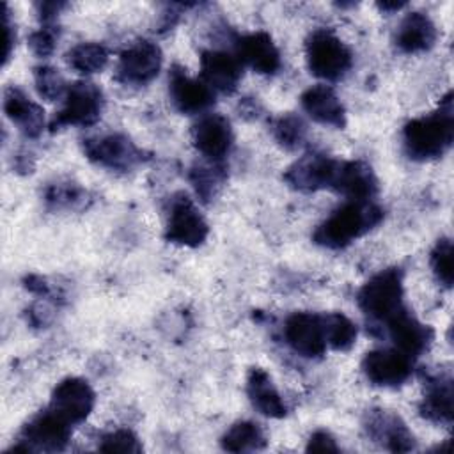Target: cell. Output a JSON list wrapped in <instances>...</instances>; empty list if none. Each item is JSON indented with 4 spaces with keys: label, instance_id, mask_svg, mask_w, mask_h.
<instances>
[{
    "label": "cell",
    "instance_id": "cell-15",
    "mask_svg": "<svg viewBox=\"0 0 454 454\" xmlns=\"http://www.w3.org/2000/svg\"><path fill=\"white\" fill-rule=\"evenodd\" d=\"M385 323H387L390 339L395 344V349L403 351L410 358L422 355L433 340L431 326L420 323L406 307H403Z\"/></svg>",
    "mask_w": 454,
    "mask_h": 454
},
{
    "label": "cell",
    "instance_id": "cell-4",
    "mask_svg": "<svg viewBox=\"0 0 454 454\" xmlns=\"http://www.w3.org/2000/svg\"><path fill=\"white\" fill-rule=\"evenodd\" d=\"M305 57L310 73L325 80L342 78L351 64V50L333 32L319 28L314 30L305 43Z\"/></svg>",
    "mask_w": 454,
    "mask_h": 454
},
{
    "label": "cell",
    "instance_id": "cell-5",
    "mask_svg": "<svg viewBox=\"0 0 454 454\" xmlns=\"http://www.w3.org/2000/svg\"><path fill=\"white\" fill-rule=\"evenodd\" d=\"M103 110V92L92 82H74L67 87L64 105L51 119V131L64 126H90Z\"/></svg>",
    "mask_w": 454,
    "mask_h": 454
},
{
    "label": "cell",
    "instance_id": "cell-8",
    "mask_svg": "<svg viewBox=\"0 0 454 454\" xmlns=\"http://www.w3.org/2000/svg\"><path fill=\"white\" fill-rule=\"evenodd\" d=\"M87 158L110 170H129L144 161V153L121 133H110L83 140Z\"/></svg>",
    "mask_w": 454,
    "mask_h": 454
},
{
    "label": "cell",
    "instance_id": "cell-38",
    "mask_svg": "<svg viewBox=\"0 0 454 454\" xmlns=\"http://www.w3.org/2000/svg\"><path fill=\"white\" fill-rule=\"evenodd\" d=\"M4 9V30H5V50H4V62H7V59H9V55H11V48H12V44H14V39L16 37H12L11 35V32H12V25H11V21H9V9H7V5H4L2 7Z\"/></svg>",
    "mask_w": 454,
    "mask_h": 454
},
{
    "label": "cell",
    "instance_id": "cell-37",
    "mask_svg": "<svg viewBox=\"0 0 454 454\" xmlns=\"http://www.w3.org/2000/svg\"><path fill=\"white\" fill-rule=\"evenodd\" d=\"M67 4L64 2H41L37 4V12H39V18L44 21V23H50Z\"/></svg>",
    "mask_w": 454,
    "mask_h": 454
},
{
    "label": "cell",
    "instance_id": "cell-27",
    "mask_svg": "<svg viewBox=\"0 0 454 454\" xmlns=\"http://www.w3.org/2000/svg\"><path fill=\"white\" fill-rule=\"evenodd\" d=\"M323 317V330L326 346L346 351L349 349L356 340V325L340 312H330L321 316Z\"/></svg>",
    "mask_w": 454,
    "mask_h": 454
},
{
    "label": "cell",
    "instance_id": "cell-14",
    "mask_svg": "<svg viewBox=\"0 0 454 454\" xmlns=\"http://www.w3.org/2000/svg\"><path fill=\"white\" fill-rule=\"evenodd\" d=\"M195 149L211 161H222L229 153L234 135L227 117L220 114H207L192 129Z\"/></svg>",
    "mask_w": 454,
    "mask_h": 454
},
{
    "label": "cell",
    "instance_id": "cell-13",
    "mask_svg": "<svg viewBox=\"0 0 454 454\" xmlns=\"http://www.w3.org/2000/svg\"><path fill=\"white\" fill-rule=\"evenodd\" d=\"M337 160L321 153H307L286 170L284 179L294 190L316 192L330 188Z\"/></svg>",
    "mask_w": 454,
    "mask_h": 454
},
{
    "label": "cell",
    "instance_id": "cell-9",
    "mask_svg": "<svg viewBox=\"0 0 454 454\" xmlns=\"http://www.w3.org/2000/svg\"><path fill=\"white\" fill-rule=\"evenodd\" d=\"M284 339L303 358H319L326 351L323 317L312 312H294L286 319Z\"/></svg>",
    "mask_w": 454,
    "mask_h": 454
},
{
    "label": "cell",
    "instance_id": "cell-35",
    "mask_svg": "<svg viewBox=\"0 0 454 454\" xmlns=\"http://www.w3.org/2000/svg\"><path fill=\"white\" fill-rule=\"evenodd\" d=\"M83 199V192L76 184H51L46 192V200L57 207H69Z\"/></svg>",
    "mask_w": 454,
    "mask_h": 454
},
{
    "label": "cell",
    "instance_id": "cell-30",
    "mask_svg": "<svg viewBox=\"0 0 454 454\" xmlns=\"http://www.w3.org/2000/svg\"><path fill=\"white\" fill-rule=\"evenodd\" d=\"M307 135V126L301 117L294 114H286L278 117L273 124V137L275 140L286 149H296L303 144Z\"/></svg>",
    "mask_w": 454,
    "mask_h": 454
},
{
    "label": "cell",
    "instance_id": "cell-36",
    "mask_svg": "<svg viewBox=\"0 0 454 454\" xmlns=\"http://www.w3.org/2000/svg\"><path fill=\"white\" fill-rule=\"evenodd\" d=\"M309 452H337L339 447L335 438L328 431H316L310 434L307 443Z\"/></svg>",
    "mask_w": 454,
    "mask_h": 454
},
{
    "label": "cell",
    "instance_id": "cell-3",
    "mask_svg": "<svg viewBox=\"0 0 454 454\" xmlns=\"http://www.w3.org/2000/svg\"><path fill=\"white\" fill-rule=\"evenodd\" d=\"M403 271L401 268H387L371 277L358 291V307L378 321L390 319L403 305Z\"/></svg>",
    "mask_w": 454,
    "mask_h": 454
},
{
    "label": "cell",
    "instance_id": "cell-20",
    "mask_svg": "<svg viewBox=\"0 0 454 454\" xmlns=\"http://www.w3.org/2000/svg\"><path fill=\"white\" fill-rule=\"evenodd\" d=\"M365 429L376 442L385 443V447L394 452H406L415 445L413 434L408 431L404 422L385 410H371L367 413Z\"/></svg>",
    "mask_w": 454,
    "mask_h": 454
},
{
    "label": "cell",
    "instance_id": "cell-6",
    "mask_svg": "<svg viewBox=\"0 0 454 454\" xmlns=\"http://www.w3.org/2000/svg\"><path fill=\"white\" fill-rule=\"evenodd\" d=\"M209 227L186 193H177L170 200L165 239L181 247H199L206 241Z\"/></svg>",
    "mask_w": 454,
    "mask_h": 454
},
{
    "label": "cell",
    "instance_id": "cell-24",
    "mask_svg": "<svg viewBox=\"0 0 454 454\" xmlns=\"http://www.w3.org/2000/svg\"><path fill=\"white\" fill-rule=\"evenodd\" d=\"M436 41V27L424 12H410L403 18L395 32V44L404 53H420Z\"/></svg>",
    "mask_w": 454,
    "mask_h": 454
},
{
    "label": "cell",
    "instance_id": "cell-39",
    "mask_svg": "<svg viewBox=\"0 0 454 454\" xmlns=\"http://www.w3.org/2000/svg\"><path fill=\"white\" fill-rule=\"evenodd\" d=\"M378 7L383 11H399L401 7H404V2H383L378 4Z\"/></svg>",
    "mask_w": 454,
    "mask_h": 454
},
{
    "label": "cell",
    "instance_id": "cell-31",
    "mask_svg": "<svg viewBox=\"0 0 454 454\" xmlns=\"http://www.w3.org/2000/svg\"><path fill=\"white\" fill-rule=\"evenodd\" d=\"M34 80H35V89L41 98L48 101H55L67 92V85L59 73V69L51 66H39L34 69Z\"/></svg>",
    "mask_w": 454,
    "mask_h": 454
},
{
    "label": "cell",
    "instance_id": "cell-12",
    "mask_svg": "<svg viewBox=\"0 0 454 454\" xmlns=\"http://www.w3.org/2000/svg\"><path fill=\"white\" fill-rule=\"evenodd\" d=\"M365 378L378 387H399L411 376V358L399 349H374L362 360Z\"/></svg>",
    "mask_w": 454,
    "mask_h": 454
},
{
    "label": "cell",
    "instance_id": "cell-2",
    "mask_svg": "<svg viewBox=\"0 0 454 454\" xmlns=\"http://www.w3.org/2000/svg\"><path fill=\"white\" fill-rule=\"evenodd\" d=\"M383 220V209L371 200H349L314 231V241L326 248H344Z\"/></svg>",
    "mask_w": 454,
    "mask_h": 454
},
{
    "label": "cell",
    "instance_id": "cell-28",
    "mask_svg": "<svg viewBox=\"0 0 454 454\" xmlns=\"http://www.w3.org/2000/svg\"><path fill=\"white\" fill-rule=\"evenodd\" d=\"M67 64L83 74L101 71L108 64V51L99 43H80L67 51Z\"/></svg>",
    "mask_w": 454,
    "mask_h": 454
},
{
    "label": "cell",
    "instance_id": "cell-11",
    "mask_svg": "<svg viewBox=\"0 0 454 454\" xmlns=\"http://www.w3.org/2000/svg\"><path fill=\"white\" fill-rule=\"evenodd\" d=\"M96 403V394L89 381L82 378H66L62 380L53 394L50 410H53L57 415H60L64 420H67L71 426L83 422Z\"/></svg>",
    "mask_w": 454,
    "mask_h": 454
},
{
    "label": "cell",
    "instance_id": "cell-23",
    "mask_svg": "<svg viewBox=\"0 0 454 454\" xmlns=\"http://www.w3.org/2000/svg\"><path fill=\"white\" fill-rule=\"evenodd\" d=\"M247 394L248 399L252 403V406L271 419H282L287 413V406L284 403V399L280 397L278 390L275 388L270 374L261 369V367H254L248 372L247 378Z\"/></svg>",
    "mask_w": 454,
    "mask_h": 454
},
{
    "label": "cell",
    "instance_id": "cell-16",
    "mask_svg": "<svg viewBox=\"0 0 454 454\" xmlns=\"http://www.w3.org/2000/svg\"><path fill=\"white\" fill-rule=\"evenodd\" d=\"M168 94L174 106L183 114H200L215 103V92L202 80L188 76L177 66L168 74Z\"/></svg>",
    "mask_w": 454,
    "mask_h": 454
},
{
    "label": "cell",
    "instance_id": "cell-33",
    "mask_svg": "<svg viewBox=\"0 0 454 454\" xmlns=\"http://www.w3.org/2000/svg\"><path fill=\"white\" fill-rule=\"evenodd\" d=\"M99 450L103 452H140L142 445L137 434L129 429H115L106 433L99 442Z\"/></svg>",
    "mask_w": 454,
    "mask_h": 454
},
{
    "label": "cell",
    "instance_id": "cell-21",
    "mask_svg": "<svg viewBox=\"0 0 454 454\" xmlns=\"http://www.w3.org/2000/svg\"><path fill=\"white\" fill-rule=\"evenodd\" d=\"M4 110L7 117L12 121V124H16L25 137L35 138L41 135L44 128V112L18 87L5 89Z\"/></svg>",
    "mask_w": 454,
    "mask_h": 454
},
{
    "label": "cell",
    "instance_id": "cell-1",
    "mask_svg": "<svg viewBox=\"0 0 454 454\" xmlns=\"http://www.w3.org/2000/svg\"><path fill=\"white\" fill-rule=\"evenodd\" d=\"M403 140L411 160L427 161L445 154L454 140L452 92L443 96L436 112L411 119L403 129Z\"/></svg>",
    "mask_w": 454,
    "mask_h": 454
},
{
    "label": "cell",
    "instance_id": "cell-18",
    "mask_svg": "<svg viewBox=\"0 0 454 454\" xmlns=\"http://www.w3.org/2000/svg\"><path fill=\"white\" fill-rule=\"evenodd\" d=\"M330 188L351 200H369L378 192V179L364 161H337Z\"/></svg>",
    "mask_w": 454,
    "mask_h": 454
},
{
    "label": "cell",
    "instance_id": "cell-34",
    "mask_svg": "<svg viewBox=\"0 0 454 454\" xmlns=\"http://www.w3.org/2000/svg\"><path fill=\"white\" fill-rule=\"evenodd\" d=\"M57 39H59V28H55L53 25H46L35 30L34 34H30L28 46L37 57H48L53 53Z\"/></svg>",
    "mask_w": 454,
    "mask_h": 454
},
{
    "label": "cell",
    "instance_id": "cell-25",
    "mask_svg": "<svg viewBox=\"0 0 454 454\" xmlns=\"http://www.w3.org/2000/svg\"><path fill=\"white\" fill-rule=\"evenodd\" d=\"M452 399H454V390H452V378L449 374L429 378L426 395L420 403L422 417L436 424H450L454 417Z\"/></svg>",
    "mask_w": 454,
    "mask_h": 454
},
{
    "label": "cell",
    "instance_id": "cell-22",
    "mask_svg": "<svg viewBox=\"0 0 454 454\" xmlns=\"http://www.w3.org/2000/svg\"><path fill=\"white\" fill-rule=\"evenodd\" d=\"M301 106L319 124L333 128L346 126V110L333 89L326 85L309 87L301 94Z\"/></svg>",
    "mask_w": 454,
    "mask_h": 454
},
{
    "label": "cell",
    "instance_id": "cell-26",
    "mask_svg": "<svg viewBox=\"0 0 454 454\" xmlns=\"http://www.w3.org/2000/svg\"><path fill=\"white\" fill-rule=\"evenodd\" d=\"M266 445L262 429L250 420L232 424L222 436V447L229 452H250L259 450Z\"/></svg>",
    "mask_w": 454,
    "mask_h": 454
},
{
    "label": "cell",
    "instance_id": "cell-17",
    "mask_svg": "<svg viewBox=\"0 0 454 454\" xmlns=\"http://www.w3.org/2000/svg\"><path fill=\"white\" fill-rule=\"evenodd\" d=\"M200 80L215 92L231 94L241 80V62L236 55L207 50L200 57Z\"/></svg>",
    "mask_w": 454,
    "mask_h": 454
},
{
    "label": "cell",
    "instance_id": "cell-32",
    "mask_svg": "<svg viewBox=\"0 0 454 454\" xmlns=\"http://www.w3.org/2000/svg\"><path fill=\"white\" fill-rule=\"evenodd\" d=\"M431 268L434 277L445 287L452 286L454 270H452V241L449 238L438 239L431 252Z\"/></svg>",
    "mask_w": 454,
    "mask_h": 454
},
{
    "label": "cell",
    "instance_id": "cell-7",
    "mask_svg": "<svg viewBox=\"0 0 454 454\" xmlns=\"http://www.w3.org/2000/svg\"><path fill=\"white\" fill-rule=\"evenodd\" d=\"M71 438V424L53 410L35 415L21 431L16 450H62Z\"/></svg>",
    "mask_w": 454,
    "mask_h": 454
},
{
    "label": "cell",
    "instance_id": "cell-10",
    "mask_svg": "<svg viewBox=\"0 0 454 454\" xmlns=\"http://www.w3.org/2000/svg\"><path fill=\"white\" fill-rule=\"evenodd\" d=\"M161 50L151 41H137L128 46L117 64V78L131 85H145L154 80L161 69Z\"/></svg>",
    "mask_w": 454,
    "mask_h": 454
},
{
    "label": "cell",
    "instance_id": "cell-19",
    "mask_svg": "<svg viewBox=\"0 0 454 454\" xmlns=\"http://www.w3.org/2000/svg\"><path fill=\"white\" fill-rule=\"evenodd\" d=\"M236 51L239 62H247L261 74H273L280 69V51L271 35L262 30L239 37Z\"/></svg>",
    "mask_w": 454,
    "mask_h": 454
},
{
    "label": "cell",
    "instance_id": "cell-29",
    "mask_svg": "<svg viewBox=\"0 0 454 454\" xmlns=\"http://www.w3.org/2000/svg\"><path fill=\"white\" fill-rule=\"evenodd\" d=\"M223 179L225 170L220 161L209 160V163H195L190 170V181L202 200H211L216 190L222 186Z\"/></svg>",
    "mask_w": 454,
    "mask_h": 454
}]
</instances>
